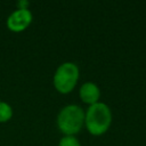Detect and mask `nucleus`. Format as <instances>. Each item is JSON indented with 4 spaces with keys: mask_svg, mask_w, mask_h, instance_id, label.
I'll return each mask as SVG.
<instances>
[{
    "mask_svg": "<svg viewBox=\"0 0 146 146\" xmlns=\"http://www.w3.org/2000/svg\"><path fill=\"white\" fill-rule=\"evenodd\" d=\"M112 111L105 103L98 102L84 112V127L92 136L104 135L111 127Z\"/></svg>",
    "mask_w": 146,
    "mask_h": 146,
    "instance_id": "obj_1",
    "label": "nucleus"
},
{
    "mask_svg": "<svg viewBox=\"0 0 146 146\" xmlns=\"http://www.w3.org/2000/svg\"><path fill=\"white\" fill-rule=\"evenodd\" d=\"M56 124L64 136H75L84 125V110L75 104L64 106L57 114Z\"/></svg>",
    "mask_w": 146,
    "mask_h": 146,
    "instance_id": "obj_2",
    "label": "nucleus"
},
{
    "mask_svg": "<svg viewBox=\"0 0 146 146\" xmlns=\"http://www.w3.org/2000/svg\"><path fill=\"white\" fill-rule=\"evenodd\" d=\"M79 76L80 71L78 65L73 62H65L56 68L52 78V83L55 89L59 94L66 95L73 91L78 83Z\"/></svg>",
    "mask_w": 146,
    "mask_h": 146,
    "instance_id": "obj_3",
    "label": "nucleus"
},
{
    "mask_svg": "<svg viewBox=\"0 0 146 146\" xmlns=\"http://www.w3.org/2000/svg\"><path fill=\"white\" fill-rule=\"evenodd\" d=\"M33 21V15L30 9H16L7 18V27L15 33L26 30Z\"/></svg>",
    "mask_w": 146,
    "mask_h": 146,
    "instance_id": "obj_4",
    "label": "nucleus"
},
{
    "mask_svg": "<svg viewBox=\"0 0 146 146\" xmlns=\"http://www.w3.org/2000/svg\"><path fill=\"white\" fill-rule=\"evenodd\" d=\"M79 96H80V99L84 104L91 106V105H94V104H96V103L99 102V98H100V89H99V87L96 83H94L91 81H88V82H84L80 87V89H79Z\"/></svg>",
    "mask_w": 146,
    "mask_h": 146,
    "instance_id": "obj_5",
    "label": "nucleus"
},
{
    "mask_svg": "<svg viewBox=\"0 0 146 146\" xmlns=\"http://www.w3.org/2000/svg\"><path fill=\"white\" fill-rule=\"evenodd\" d=\"M13 108L6 102H0V123L8 122L13 117Z\"/></svg>",
    "mask_w": 146,
    "mask_h": 146,
    "instance_id": "obj_6",
    "label": "nucleus"
},
{
    "mask_svg": "<svg viewBox=\"0 0 146 146\" xmlns=\"http://www.w3.org/2000/svg\"><path fill=\"white\" fill-rule=\"evenodd\" d=\"M58 146H81V144L75 136H63L58 143Z\"/></svg>",
    "mask_w": 146,
    "mask_h": 146,
    "instance_id": "obj_7",
    "label": "nucleus"
},
{
    "mask_svg": "<svg viewBox=\"0 0 146 146\" xmlns=\"http://www.w3.org/2000/svg\"><path fill=\"white\" fill-rule=\"evenodd\" d=\"M30 2L26 0H19L17 2V9H29Z\"/></svg>",
    "mask_w": 146,
    "mask_h": 146,
    "instance_id": "obj_8",
    "label": "nucleus"
}]
</instances>
